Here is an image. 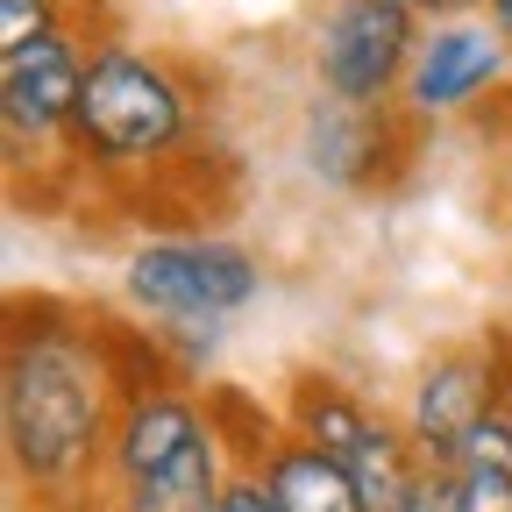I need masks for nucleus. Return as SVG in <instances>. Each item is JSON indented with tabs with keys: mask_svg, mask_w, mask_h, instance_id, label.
I'll use <instances>...</instances> for the list:
<instances>
[{
	"mask_svg": "<svg viewBox=\"0 0 512 512\" xmlns=\"http://www.w3.org/2000/svg\"><path fill=\"white\" fill-rule=\"evenodd\" d=\"M214 512H278V498H271L264 477H228V491H221Z\"/></svg>",
	"mask_w": 512,
	"mask_h": 512,
	"instance_id": "nucleus-15",
	"label": "nucleus"
},
{
	"mask_svg": "<svg viewBox=\"0 0 512 512\" xmlns=\"http://www.w3.org/2000/svg\"><path fill=\"white\" fill-rule=\"evenodd\" d=\"M221 491H228V470H221V434H214L143 477H121V512H214Z\"/></svg>",
	"mask_w": 512,
	"mask_h": 512,
	"instance_id": "nucleus-12",
	"label": "nucleus"
},
{
	"mask_svg": "<svg viewBox=\"0 0 512 512\" xmlns=\"http://www.w3.org/2000/svg\"><path fill=\"white\" fill-rule=\"evenodd\" d=\"M64 29L57 22V0H0V50H22L36 36Z\"/></svg>",
	"mask_w": 512,
	"mask_h": 512,
	"instance_id": "nucleus-14",
	"label": "nucleus"
},
{
	"mask_svg": "<svg viewBox=\"0 0 512 512\" xmlns=\"http://www.w3.org/2000/svg\"><path fill=\"white\" fill-rule=\"evenodd\" d=\"M406 15H470V8H484V0H399Z\"/></svg>",
	"mask_w": 512,
	"mask_h": 512,
	"instance_id": "nucleus-16",
	"label": "nucleus"
},
{
	"mask_svg": "<svg viewBox=\"0 0 512 512\" xmlns=\"http://www.w3.org/2000/svg\"><path fill=\"white\" fill-rule=\"evenodd\" d=\"M413 15L399 0H335L320 15V43H313V64H320V86L328 100H349V107H384L392 86L413 72Z\"/></svg>",
	"mask_w": 512,
	"mask_h": 512,
	"instance_id": "nucleus-4",
	"label": "nucleus"
},
{
	"mask_svg": "<svg viewBox=\"0 0 512 512\" xmlns=\"http://www.w3.org/2000/svg\"><path fill=\"white\" fill-rule=\"evenodd\" d=\"M512 72V43L498 29H434L420 50H413V72H406V100L420 114H456L470 100H484L498 79Z\"/></svg>",
	"mask_w": 512,
	"mask_h": 512,
	"instance_id": "nucleus-8",
	"label": "nucleus"
},
{
	"mask_svg": "<svg viewBox=\"0 0 512 512\" xmlns=\"http://www.w3.org/2000/svg\"><path fill=\"white\" fill-rule=\"evenodd\" d=\"M456 505L463 512H512V420L477 427V441L456 456Z\"/></svg>",
	"mask_w": 512,
	"mask_h": 512,
	"instance_id": "nucleus-13",
	"label": "nucleus"
},
{
	"mask_svg": "<svg viewBox=\"0 0 512 512\" xmlns=\"http://www.w3.org/2000/svg\"><path fill=\"white\" fill-rule=\"evenodd\" d=\"M185 128H192V100L171 64L128 43H107L86 57L79 114L64 128V143L100 171H150L185 143Z\"/></svg>",
	"mask_w": 512,
	"mask_h": 512,
	"instance_id": "nucleus-2",
	"label": "nucleus"
},
{
	"mask_svg": "<svg viewBox=\"0 0 512 512\" xmlns=\"http://www.w3.org/2000/svg\"><path fill=\"white\" fill-rule=\"evenodd\" d=\"M491 29H498V36L512 43V0H491Z\"/></svg>",
	"mask_w": 512,
	"mask_h": 512,
	"instance_id": "nucleus-17",
	"label": "nucleus"
},
{
	"mask_svg": "<svg viewBox=\"0 0 512 512\" xmlns=\"http://www.w3.org/2000/svg\"><path fill=\"white\" fill-rule=\"evenodd\" d=\"M264 484H271L278 512H377V505H370V491H363V477H356L342 456L313 448V441L278 448L271 470H264Z\"/></svg>",
	"mask_w": 512,
	"mask_h": 512,
	"instance_id": "nucleus-11",
	"label": "nucleus"
},
{
	"mask_svg": "<svg viewBox=\"0 0 512 512\" xmlns=\"http://www.w3.org/2000/svg\"><path fill=\"white\" fill-rule=\"evenodd\" d=\"M392 150V128H384V107H349V100H328L306 128V164L335 185H370L377 178V157Z\"/></svg>",
	"mask_w": 512,
	"mask_h": 512,
	"instance_id": "nucleus-10",
	"label": "nucleus"
},
{
	"mask_svg": "<svg viewBox=\"0 0 512 512\" xmlns=\"http://www.w3.org/2000/svg\"><path fill=\"white\" fill-rule=\"evenodd\" d=\"M264 292V271L235 242H150L128 256V299L157 320H221Z\"/></svg>",
	"mask_w": 512,
	"mask_h": 512,
	"instance_id": "nucleus-3",
	"label": "nucleus"
},
{
	"mask_svg": "<svg viewBox=\"0 0 512 512\" xmlns=\"http://www.w3.org/2000/svg\"><path fill=\"white\" fill-rule=\"evenodd\" d=\"M107 363L79 328H22L8 349V448L43 491H72L107 441Z\"/></svg>",
	"mask_w": 512,
	"mask_h": 512,
	"instance_id": "nucleus-1",
	"label": "nucleus"
},
{
	"mask_svg": "<svg viewBox=\"0 0 512 512\" xmlns=\"http://www.w3.org/2000/svg\"><path fill=\"white\" fill-rule=\"evenodd\" d=\"M505 406H512V392H505ZM505 420H512V413H505Z\"/></svg>",
	"mask_w": 512,
	"mask_h": 512,
	"instance_id": "nucleus-18",
	"label": "nucleus"
},
{
	"mask_svg": "<svg viewBox=\"0 0 512 512\" xmlns=\"http://www.w3.org/2000/svg\"><path fill=\"white\" fill-rule=\"evenodd\" d=\"M491 420H498V370H491V356L463 349V356L427 363L413 413H406V441L427 463H456L477 441V427H491Z\"/></svg>",
	"mask_w": 512,
	"mask_h": 512,
	"instance_id": "nucleus-7",
	"label": "nucleus"
},
{
	"mask_svg": "<svg viewBox=\"0 0 512 512\" xmlns=\"http://www.w3.org/2000/svg\"><path fill=\"white\" fill-rule=\"evenodd\" d=\"M299 441L342 456V463L363 477V491H370L377 512L392 505V491H399V484L413 477V463H420V448L406 441V427H384L370 406H356L349 392H335V384H299Z\"/></svg>",
	"mask_w": 512,
	"mask_h": 512,
	"instance_id": "nucleus-5",
	"label": "nucleus"
},
{
	"mask_svg": "<svg viewBox=\"0 0 512 512\" xmlns=\"http://www.w3.org/2000/svg\"><path fill=\"white\" fill-rule=\"evenodd\" d=\"M79 86H86V50L64 29H50V36L22 43V50H0V114H8L15 157L29 143H50V136L72 128Z\"/></svg>",
	"mask_w": 512,
	"mask_h": 512,
	"instance_id": "nucleus-6",
	"label": "nucleus"
},
{
	"mask_svg": "<svg viewBox=\"0 0 512 512\" xmlns=\"http://www.w3.org/2000/svg\"><path fill=\"white\" fill-rule=\"evenodd\" d=\"M200 441H214V413H200L185 392H136L128 413L114 420V484L143 477V470L185 456Z\"/></svg>",
	"mask_w": 512,
	"mask_h": 512,
	"instance_id": "nucleus-9",
	"label": "nucleus"
}]
</instances>
